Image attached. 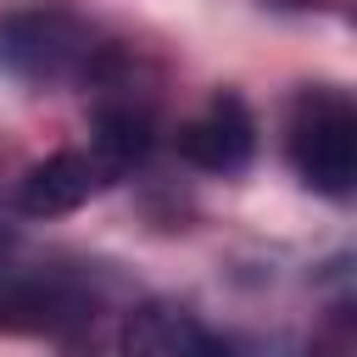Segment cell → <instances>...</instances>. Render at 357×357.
<instances>
[{
    "label": "cell",
    "instance_id": "5",
    "mask_svg": "<svg viewBox=\"0 0 357 357\" xmlns=\"http://www.w3.org/2000/svg\"><path fill=\"white\" fill-rule=\"evenodd\" d=\"M117 173L95 156V151H56L45 162H33L17 184V212L28 218H61V212H78L84 201H95Z\"/></svg>",
    "mask_w": 357,
    "mask_h": 357
},
{
    "label": "cell",
    "instance_id": "1",
    "mask_svg": "<svg viewBox=\"0 0 357 357\" xmlns=\"http://www.w3.org/2000/svg\"><path fill=\"white\" fill-rule=\"evenodd\" d=\"M0 73L28 89H100L128 73V56L67 6L0 11Z\"/></svg>",
    "mask_w": 357,
    "mask_h": 357
},
{
    "label": "cell",
    "instance_id": "7",
    "mask_svg": "<svg viewBox=\"0 0 357 357\" xmlns=\"http://www.w3.org/2000/svg\"><path fill=\"white\" fill-rule=\"evenodd\" d=\"M6 251H11V234H6V229H0V262H6Z\"/></svg>",
    "mask_w": 357,
    "mask_h": 357
},
{
    "label": "cell",
    "instance_id": "3",
    "mask_svg": "<svg viewBox=\"0 0 357 357\" xmlns=\"http://www.w3.org/2000/svg\"><path fill=\"white\" fill-rule=\"evenodd\" d=\"M100 290L89 273L73 268H28L0 279V329L6 335H39V340H73L95 324Z\"/></svg>",
    "mask_w": 357,
    "mask_h": 357
},
{
    "label": "cell",
    "instance_id": "6",
    "mask_svg": "<svg viewBox=\"0 0 357 357\" xmlns=\"http://www.w3.org/2000/svg\"><path fill=\"white\" fill-rule=\"evenodd\" d=\"M123 346L139 351V357H206V351H223V335H212L190 307L151 301V307L128 312Z\"/></svg>",
    "mask_w": 357,
    "mask_h": 357
},
{
    "label": "cell",
    "instance_id": "2",
    "mask_svg": "<svg viewBox=\"0 0 357 357\" xmlns=\"http://www.w3.org/2000/svg\"><path fill=\"white\" fill-rule=\"evenodd\" d=\"M284 151L307 190L346 201L357 184V106L335 84H307L284 117Z\"/></svg>",
    "mask_w": 357,
    "mask_h": 357
},
{
    "label": "cell",
    "instance_id": "4",
    "mask_svg": "<svg viewBox=\"0 0 357 357\" xmlns=\"http://www.w3.org/2000/svg\"><path fill=\"white\" fill-rule=\"evenodd\" d=\"M178 156L201 173H240L257 156V117L240 95H212L206 112L178 128Z\"/></svg>",
    "mask_w": 357,
    "mask_h": 357
}]
</instances>
